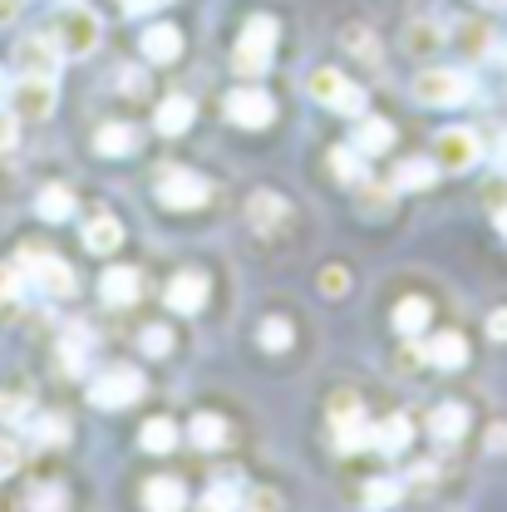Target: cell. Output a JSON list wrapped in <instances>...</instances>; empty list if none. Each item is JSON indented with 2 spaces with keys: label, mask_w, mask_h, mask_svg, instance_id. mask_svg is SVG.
<instances>
[{
  "label": "cell",
  "mask_w": 507,
  "mask_h": 512,
  "mask_svg": "<svg viewBox=\"0 0 507 512\" xmlns=\"http://www.w3.org/2000/svg\"><path fill=\"white\" fill-rule=\"evenodd\" d=\"M188 434H192V444L197 448H222L227 444V419H217V414H197Z\"/></svg>",
  "instance_id": "4dcf8cb0"
},
{
  "label": "cell",
  "mask_w": 507,
  "mask_h": 512,
  "mask_svg": "<svg viewBox=\"0 0 507 512\" xmlns=\"http://www.w3.org/2000/svg\"><path fill=\"white\" fill-rule=\"evenodd\" d=\"M35 434H40L45 444H64V439H69V424H64L60 414H45V419H35Z\"/></svg>",
  "instance_id": "f35d334b"
},
{
  "label": "cell",
  "mask_w": 507,
  "mask_h": 512,
  "mask_svg": "<svg viewBox=\"0 0 507 512\" xmlns=\"http://www.w3.org/2000/svg\"><path fill=\"white\" fill-rule=\"evenodd\" d=\"M237 503H242V493H237V483H212V488H207V493H202V508H237Z\"/></svg>",
  "instance_id": "d590c367"
},
{
  "label": "cell",
  "mask_w": 507,
  "mask_h": 512,
  "mask_svg": "<svg viewBox=\"0 0 507 512\" xmlns=\"http://www.w3.org/2000/svg\"><path fill=\"white\" fill-rule=\"evenodd\" d=\"M222 109H227V119H232L237 128H266L271 119H276V104H271V94H266V89H252V84L232 89Z\"/></svg>",
  "instance_id": "8fae6325"
},
{
  "label": "cell",
  "mask_w": 507,
  "mask_h": 512,
  "mask_svg": "<svg viewBox=\"0 0 507 512\" xmlns=\"http://www.w3.org/2000/svg\"><path fill=\"white\" fill-rule=\"evenodd\" d=\"M168 306H173L178 316L202 311V306H207V276H202V271H178V276L168 281Z\"/></svg>",
  "instance_id": "7c38bea8"
},
{
  "label": "cell",
  "mask_w": 507,
  "mask_h": 512,
  "mask_svg": "<svg viewBox=\"0 0 507 512\" xmlns=\"http://www.w3.org/2000/svg\"><path fill=\"white\" fill-rule=\"evenodd\" d=\"M25 503H30V508H60L64 493H60V488H35V493H30Z\"/></svg>",
  "instance_id": "b9f144b4"
},
{
  "label": "cell",
  "mask_w": 507,
  "mask_h": 512,
  "mask_svg": "<svg viewBox=\"0 0 507 512\" xmlns=\"http://www.w3.org/2000/svg\"><path fill=\"white\" fill-rule=\"evenodd\" d=\"M60 45H55V35H25V40H15V74H30V79H55L60 74Z\"/></svg>",
  "instance_id": "ba28073f"
},
{
  "label": "cell",
  "mask_w": 507,
  "mask_h": 512,
  "mask_svg": "<svg viewBox=\"0 0 507 512\" xmlns=\"http://www.w3.org/2000/svg\"><path fill=\"white\" fill-rule=\"evenodd\" d=\"M20 468V448L10 444V439H0V478H10Z\"/></svg>",
  "instance_id": "7bdbcfd3"
},
{
  "label": "cell",
  "mask_w": 507,
  "mask_h": 512,
  "mask_svg": "<svg viewBox=\"0 0 507 512\" xmlns=\"http://www.w3.org/2000/svg\"><path fill=\"white\" fill-rule=\"evenodd\" d=\"M192 119H197V104H192L188 94H173V99H163L158 104V114H153V128L158 133H168V138H178V133H188Z\"/></svg>",
  "instance_id": "5bb4252c"
},
{
  "label": "cell",
  "mask_w": 507,
  "mask_h": 512,
  "mask_svg": "<svg viewBox=\"0 0 507 512\" xmlns=\"http://www.w3.org/2000/svg\"><path fill=\"white\" fill-rule=\"evenodd\" d=\"M434 163H439V173H468V168H478L483 163L478 133L473 128H444L434 138Z\"/></svg>",
  "instance_id": "8992f818"
},
{
  "label": "cell",
  "mask_w": 507,
  "mask_h": 512,
  "mask_svg": "<svg viewBox=\"0 0 507 512\" xmlns=\"http://www.w3.org/2000/svg\"><path fill=\"white\" fill-rule=\"evenodd\" d=\"M409 439H414L409 414H389L384 424H375V429H370V444L380 448V453H404V448H409Z\"/></svg>",
  "instance_id": "9a60e30c"
},
{
  "label": "cell",
  "mask_w": 507,
  "mask_h": 512,
  "mask_svg": "<svg viewBox=\"0 0 507 512\" xmlns=\"http://www.w3.org/2000/svg\"><path fill=\"white\" fill-rule=\"evenodd\" d=\"M138 394H143V375L133 365H114V370H104L99 380L89 384V404L94 409H128Z\"/></svg>",
  "instance_id": "52a82bcc"
},
{
  "label": "cell",
  "mask_w": 507,
  "mask_h": 512,
  "mask_svg": "<svg viewBox=\"0 0 507 512\" xmlns=\"http://www.w3.org/2000/svg\"><path fill=\"white\" fill-rule=\"evenodd\" d=\"M434 178H439V163H434V158H404V163L394 168V188H399V192L429 188Z\"/></svg>",
  "instance_id": "603a6c76"
},
{
  "label": "cell",
  "mask_w": 507,
  "mask_h": 512,
  "mask_svg": "<svg viewBox=\"0 0 507 512\" xmlns=\"http://www.w3.org/2000/svg\"><path fill=\"white\" fill-rule=\"evenodd\" d=\"M158 5H168V0H124V15H148Z\"/></svg>",
  "instance_id": "bcb514c9"
},
{
  "label": "cell",
  "mask_w": 507,
  "mask_h": 512,
  "mask_svg": "<svg viewBox=\"0 0 507 512\" xmlns=\"http://www.w3.org/2000/svg\"><path fill=\"white\" fill-rule=\"evenodd\" d=\"M188 503V488L178 483V478H153L148 488H143V508L148 512H178Z\"/></svg>",
  "instance_id": "e0dca14e"
},
{
  "label": "cell",
  "mask_w": 507,
  "mask_h": 512,
  "mask_svg": "<svg viewBox=\"0 0 507 512\" xmlns=\"http://www.w3.org/2000/svg\"><path fill=\"white\" fill-rule=\"evenodd\" d=\"M143 60L148 64H173L183 55V35H178V25H148L143 30Z\"/></svg>",
  "instance_id": "4fadbf2b"
},
{
  "label": "cell",
  "mask_w": 507,
  "mask_h": 512,
  "mask_svg": "<svg viewBox=\"0 0 507 512\" xmlns=\"http://www.w3.org/2000/svg\"><path fill=\"white\" fill-rule=\"evenodd\" d=\"M5 94H10V114H15V119H50V114H55V79H30V74H20V84L5 89Z\"/></svg>",
  "instance_id": "30bf717a"
},
{
  "label": "cell",
  "mask_w": 507,
  "mask_h": 512,
  "mask_svg": "<svg viewBox=\"0 0 507 512\" xmlns=\"http://www.w3.org/2000/svg\"><path fill=\"white\" fill-rule=\"evenodd\" d=\"M5 89H10V79H5V69H0V99H5Z\"/></svg>",
  "instance_id": "816d5d0a"
},
{
  "label": "cell",
  "mask_w": 507,
  "mask_h": 512,
  "mask_svg": "<svg viewBox=\"0 0 507 512\" xmlns=\"http://www.w3.org/2000/svg\"><path fill=\"white\" fill-rule=\"evenodd\" d=\"M330 424H335V448H340V453H360V448H370L365 409H360V414H340V419H330Z\"/></svg>",
  "instance_id": "d6986e66"
},
{
  "label": "cell",
  "mask_w": 507,
  "mask_h": 512,
  "mask_svg": "<svg viewBox=\"0 0 507 512\" xmlns=\"http://www.w3.org/2000/svg\"><path fill=\"white\" fill-rule=\"evenodd\" d=\"M488 448H493V453L503 448L507 453V424H493V429H488Z\"/></svg>",
  "instance_id": "7dc6e473"
},
{
  "label": "cell",
  "mask_w": 507,
  "mask_h": 512,
  "mask_svg": "<svg viewBox=\"0 0 507 512\" xmlns=\"http://www.w3.org/2000/svg\"><path fill=\"white\" fill-rule=\"evenodd\" d=\"M483 5H493V10H507V0H483Z\"/></svg>",
  "instance_id": "f5cc1de1"
},
{
  "label": "cell",
  "mask_w": 507,
  "mask_h": 512,
  "mask_svg": "<svg viewBox=\"0 0 507 512\" xmlns=\"http://www.w3.org/2000/svg\"><path fill=\"white\" fill-rule=\"evenodd\" d=\"M99 296H104L109 306H128V301H138V271H133V266H109V271H104V281H99Z\"/></svg>",
  "instance_id": "2e32d148"
},
{
  "label": "cell",
  "mask_w": 507,
  "mask_h": 512,
  "mask_svg": "<svg viewBox=\"0 0 507 512\" xmlns=\"http://www.w3.org/2000/svg\"><path fill=\"white\" fill-rule=\"evenodd\" d=\"M488 335H493L498 345L507 340V306H503V311H493V316H488Z\"/></svg>",
  "instance_id": "f6af8a7d"
},
{
  "label": "cell",
  "mask_w": 507,
  "mask_h": 512,
  "mask_svg": "<svg viewBox=\"0 0 507 512\" xmlns=\"http://www.w3.org/2000/svg\"><path fill=\"white\" fill-rule=\"evenodd\" d=\"M30 414H35L30 394H0V419L5 424H30Z\"/></svg>",
  "instance_id": "d6a6232c"
},
{
  "label": "cell",
  "mask_w": 507,
  "mask_h": 512,
  "mask_svg": "<svg viewBox=\"0 0 507 512\" xmlns=\"http://www.w3.org/2000/svg\"><path fill=\"white\" fill-rule=\"evenodd\" d=\"M493 227L507 237V202H498V207H493Z\"/></svg>",
  "instance_id": "f907efd6"
},
{
  "label": "cell",
  "mask_w": 507,
  "mask_h": 512,
  "mask_svg": "<svg viewBox=\"0 0 507 512\" xmlns=\"http://www.w3.org/2000/svg\"><path fill=\"white\" fill-rule=\"evenodd\" d=\"M138 444L148 448V453H168V448L178 444V424H173V419H148V424L138 429Z\"/></svg>",
  "instance_id": "f546056e"
},
{
  "label": "cell",
  "mask_w": 507,
  "mask_h": 512,
  "mask_svg": "<svg viewBox=\"0 0 507 512\" xmlns=\"http://www.w3.org/2000/svg\"><path fill=\"white\" fill-rule=\"evenodd\" d=\"M252 503L256 508H281V498H276V493H252Z\"/></svg>",
  "instance_id": "681fc988"
},
{
  "label": "cell",
  "mask_w": 507,
  "mask_h": 512,
  "mask_svg": "<svg viewBox=\"0 0 507 512\" xmlns=\"http://www.w3.org/2000/svg\"><path fill=\"white\" fill-rule=\"evenodd\" d=\"M320 291H325V296H345V291H350V271H345V266H325V271H320Z\"/></svg>",
  "instance_id": "74e56055"
},
{
  "label": "cell",
  "mask_w": 507,
  "mask_h": 512,
  "mask_svg": "<svg viewBox=\"0 0 507 512\" xmlns=\"http://www.w3.org/2000/svg\"><path fill=\"white\" fill-rule=\"evenodd\" d=\"M429 434L444 439V444L463 439V434H468V404H439L434 419H429Z\"/></svg>",
  "instance_id": "44dd1931"
},
{
  "label": "cell",
  "mask_w": 507,
  "mask_h": 512,
  "mask_svg": "<svg viewBox=\"0 0 507 512\" xmlns=\"http://www.w3.org/2000/svg\"><path fill=\"white\" fill-rule=\"evenodd\" d=\"M306 94L325 104V109H340V114H365V89L355 79H345L340 69H316L306 79Z\"/></svg>",
  "instance_id": "277c9868"
},
{
  "label": "cell",
  "mask_w": 507,
  "mask_h": 512,
  "mask_svg": "<svg viewBox=\"0 0 507 512\" xmlns=\"http://www.w3.org/2000/svg\"><path fill=\"white\" fill-rule=\"evenodd\" d=\"M35 212H40L45 222H69V217H74V192L60 188V183L45 188L40 192V202H35Z\"/></svg>",
  "instance_id": "83f0119b"
},
{
  "label": "cell",
  "mask_w": 507,
  "mask_h": 512,
  "mask_svg": "<svg viewBox=\"0 0 507 512\" xmlns=\"http://www.w3.org/2000/svg\"><path fill=\"white\" fill-rule=\"evenodd\" d=\"M365 404H360V394H350V389H340L335 399H330V419H340V414H360Z\"/></svg>",
  "instance_id": "60d3db41"
},
{
  "label": "cell",
  "mask_w": 507,
  "mask_h": 512,
  "mask_svg": "<svg viewBox=\"0 0 507 512\" xmlns=\"http://www.w3.org/2000/svg\"><path fill=\"white\" fill-rule=\"evenodd\" d=\"M20 266H25V281H30L35 291H45V296H55V301H69V296L79 291V281H74V271H69V261H60V256L25 252V256H20Z\"/></svg>",
  "instance_id": "5b68a950"
},
{
  "label": "cell",
  "mask_w": 507,
  "mask_h": 512,
  "mask_svg": "<svg viewBox=\"0 0 507 512\" xmlns=\"http://www.w3.org/2000/svg\"><path fill=\"white\" fill-rule=\"evenodd\" d=\"M10 148H15V114L0 109V153H10Z\"/></svg>",
  "instance_id": "ee69618b"
},
{
  "label": "cell",
  "mask_w": 507,
  "mask_h": 512,
  "mask_svg": "<svg viewBox=\"0 0 507 512\" xmlns=\"http://www.w3.org/2000/svg\"><path fill=\"white\" fill-rule=\"evenodd\" d=\"M389 143H394V124H384V119H360V124H355V148H360V153L375 158Z\"/></svg>",
  "instance_id": "484cf974"
},
{
  "label": "cell",
  "mask_w": 507,
  "mask_h": 512,
  "mask_svg": "<svg viewBox=\"0 0 507 512\" xmlns=\"http://www.w3.org/2000/svg\"><path fill=\"white\" fill-rule=\"evenodd\" d=\"M360 192H365V202H360V207H365L370 217H380V212L394 207V188H380V183H365V178H360Z\"/></svg>",
  "instance_id": "e575fe53"
},
{
  "label": "cell",
  "mask_w": 507,
  "mask_h": 512,
  "mask_svg": "<svg viewBox=\"0 0 507 512\" xmlns=\"http://www.w3.org/2000/svg\"><path fill=\"white\" fill-rule=\"evenodd\" d=\"M50 35H55V45H60L64 60H84V55L99 50L104 20H99L84 0H64L60 10H55V20H50Z\"/></svg>",
  "instance_id": "6da1fadb"
},
{
  "label": "cell",
  "mask_w": 507,
  "mask_h": 512,
  "mask_svg": "<svg viewBox=\"0 0 507 512\" xmlns=\"http://www.w3.org/2000/svg\"><path fill=\"white\" fill-rule=\"evenodd\" d=\"M394 498H399V483H389V478H375V483L365 488V503H370V508H389Z\"/></svg>",
  "instance_id": "ab89813d"
},
{
  "label": "cell",
  "mask_w": 507,
  "mask_h": 512,
  "mask_svg": "<svg viewBox=\"0 0 507 512\" xmlns=\"http://www.w3.org/2000/svg\"><path fill=\"white\" fill-rule=\"evenodd\" d=\"M119 242H124V227H119V217H94V222L84 227V247H89L94 256L119 252Z\"/></svg>",
  "instance_id": "ffe728a7"
},
{
  "label": "cell",
  "mask_w": 507,
  "mask_h": 512,
  "mask_svg": "<svg viewBox=\"0 0 507 512\" xmlns=\"http://www.w3.org/2000/svg\"><path fill=\"white\" fill-rule=\"evenodd\" d=\"M256 340H261L266 350H286V345H291V320L286 316H266L261 320V330H256Z\"/></svg>",
  "instance_id": "1f68e13d"
},
{
  "label": "cell",
  "mask_w": 507,
  "mask_h": 512,
  "mask_svg": "<svg viewBox=\"0 0 507 512\" xmlns=\"http://www.w3.org/2000/svg\"><path fill=\"white\" fill-rule=\"evenodd\" d=\"M429 316H434V311H429L424 296H404V301L394 306V330H399V335H419V330L429 325Z\"/></svg>",
  "instance_id": "d4e9b609"
},
{
  "label": "cell",
  "mask_w": 507,
  "mask_h": 512,
  "mask_svg": "<svg viewBox=\"0 0 507 512\" xmlns=\"http://www.w3.org/2000/svg\"><path fill=\"white\" fill-rule=\"evenodd\" d=\"M281 217H286V202H281L276 192H256L252 207H247V222H252L256 232H276Z\"/></svg>",
  "instance_id": "cb8c5ba5"
},
{
  "label": "cell",
  "mask_w": 507,
  "mask_h": 512,
  "mask_svg": "<svg viewBox=\"0 0 507 512\" xmlns=\"http://www.w3.org/2000/svg\"><path fill=\"white\" fill-rule=\"evenodd\" d=\"M330 173H335L340 183H360V178H365V153H360L355 143H350V148H345V143L330 148Z\"/></svg>",
  "instance_id": "4316f807"
},
{
  "label": "cell",
  "mask_w": 507,
  "mask_h": 512,
  "mask_svg": "<svg viewBox=\"0 0 507 512\" xmlns=\"http://www.w3.org/2000/svg\"><path fill=\"white\" fill-rule=\"evenodd\" d=\"M138 345H143V355H153V360H158V355H168V350H173V330H168V325H148V330L138 335Z\"/></svg>",
  "instance_id": "836d02e7"
},
{
  "label": "cell",
  "mask_w": 507,
  "mask_h": 512,
  "mask_svg": "<svg viewBox=\"0 0 507 512\" xmlns=\"http://www.w3.org/2000/svg\"><path fill=\"white\" fill-rule=\"evenodd\" d=\"M414 99L429 109H458L463 99H473V79L463 69H424L414 79Z\"/></svg>",
  "instance_id": "3957f363"
},
{
  "label": "cell",
  "mask_w": 507,
  "mask_h": 512,
  "mask_svg": "<svg viewBox=\"0 0 507 512\" xmlns=\"http://www.w3.org/2000/svg\"><path fill=\"white\" fill-rule=\"evenodd\" d=\"M158 202L173 207V212H197V207H207V183L188 168H168L158 178Z\"/></svg>",
  "instance_id": "9c48e42d"
},
{
  "label": "cell",
  "mask_w": 507,
  "mask_h": 512,
  "mask_svg": "<svg viewBox=\"0 0 507 512\" xmlns=\"http://www.w3.org/2000/svg\"><path fill=\"white\" fill-rule=\"evenodd\" d=\"M429 360H434L439 370H463V365H468V340H463L458 330L434 335V340H429Z\"/></svg>",
  "instance_id": "ac0fdd59"
},
{
  "label": "cell",
  "mask_w": 507,
  "mask_h": 512,
  "mask_svg": "<svg viewBox=\"0 0 507 512\" xmlns=\"http://www.w3.org/2000/svg\"><path fill=\"white\" fill-rule=\"evenodd\" d=\"M276 60V20L271 15H252L247 25H242V40H237V50H232V69L242 74V79H256V74H266Z\"/></svg>",
  "instance_id": "7a4b0ae2"
},
{
  "label": "cell",
  "mask_w": 507,
  "mask_h": 512,
  "mask_svg": "<svg viewBox=\"0 0 507 512\" xmlns=\"http://www.w3.org/2000/svg\"><path fill=\"white\" fill-rule=\"evenodd\" d=\"M94 148H99V158H128L138 148V133L128 124H104L94 133Z\"/></svg>",
  "instance_id": "7402d4cb"
},
{
  "label": "cell",
  "mask_w": 507,
  "mask_h": 512,
  "mask_svg": "<svg viewBox=\"0 0 507 512\" xmlns=\"http://www.w3.org/2000/svg\"><path fill=\"white\" fill-rule=\"evenodd\" d=\"M444 45V30L434 25V20H414L409 30H404V50L409 55H429V50H439Z\"/></svg>",
  "instance_id": "f1b7e54d"
},
{
  "label": "cell",
  "mask_w": 507,
  "mask_h": 512,
  "mask_svg": "<svg viewBox=\"0 0 507 512\" xmlns=\"http://www.w3.org/2000/svg\"><path fill=\"white\" fill-rule=\"evenodd\" d=\"M84 340H89V335H84V330H74V335H64V370H69V375H84Z\"/></svg>",
  "instance_id": "8d00e7d4"
},
{
  "label": "cell",
  "mask_w": 507,
  "mask_h": 512,
  "mask_svg": "<svg viewBox=\"0 0 507 512\" xmlns=\"http://www.w3.org/2000/svg\"><path fill=\"white\" fill-rule=\"evenodd\" d=\"M20 5H25V0H0V25H10V20L20 15Z\"/></svg>",
  "instance_id": "c3c4849f"
}]
</instances>
